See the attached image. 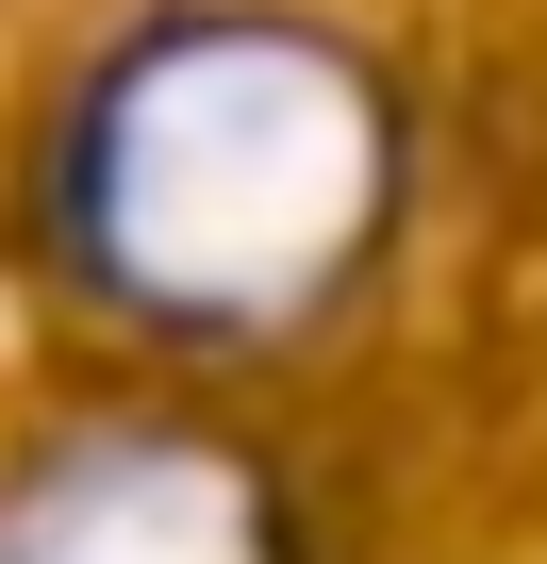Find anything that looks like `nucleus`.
<instances>
[{
  "label": "nucleus",
  "mask_w": 547,
  "mask_h": 564,
  "mask_svg": "<svg viewBox=\"0 0 547 564\" xmlns=\"http://www.w3.org/2000/svg\"><path fill=\"white\" fill-rule=\"evenodd\" d=\"M382 183H398L382 84L332 34L249 18V0H199V18H150L133 51H100V84L51 133V232L84 300L150 333L316 316L349 249L382 232Z\"/></svg>",
  "instance_id": "f257e3e1"
},
{
  "label": "nucleus",
  "mask_w": 547,
  "mask_h": 564,
  "mask_svg": "<svg viewBox=\"0 0 547 564\" xmlns=\"http://www.w3.org/2000/svg\"><path fill=\"white\" fill-rule=\"evenodd\" d=\"M0 564H283V514L216 432H67L0 481Z\"/></svg>",
  "instance_id": "f03ea898"
}]
</instances>
